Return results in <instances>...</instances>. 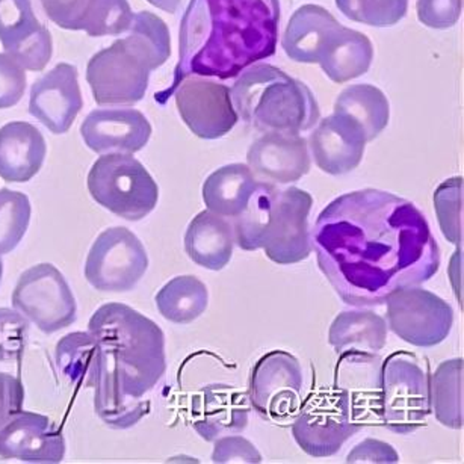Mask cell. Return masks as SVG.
I'll list each match as a JSON object with an SVG mask.
<instances>
[{
    "label": "cell",
    "mask_w": 464,
    "mask_h": 464,
    "mask_svg": "<svg viewBox=\"0 0 464 464\" xmlns=\"http://www.w3.org/2000/svg\"><path fill=\"white\" fill-rule=\"evenodd\" d=\"M437 221L446 241L461 246L463 242V178L448 179L434 196Z\"/></svg>",
    "instance_id": "d6a6232c"
},
{
    "label": "cell",
    "mask_w": 464,
    "mask_h": 464,
    "mask_svg": "<svg viewBox=\"0 0 464 464\" xmlns=\"http://www.w3.org/2000/svg\"><path fill=\"white\" fill-rule=\"evenodd\" d=\"M328 343L336 354L345 351L378 353L387 343L386 319L372 310H345L330 325Z\"/></svg>",
    "instance_id": "484cf974"
},
{
    "label": "cell",
    "mask_w": 464,
    "mask_h": 464,
    "mask_svg": "<svg viewBox=\"0 0 464 464\" xmlns=\"http://www.w3.org/2000/svg\"><path fill=\"white\" fill-rule=\"evenodd\" d=\"M88 333L105 353L124 395L146 401L144 396L167 371L165 336L160 325L129 305L108 303L94 312Z\"/></svg>",
    "instance_id": "3957f363"
},
{
    "label": "cell",
    "mask_w": 464,
    "mask_h": 464,
    "mask_svg": "<svg viewBox=\"0 0 464 464\" xmlns=\"http://www.w3.org/2000/svg\"><path fill=\"white\" fill-rule=\"evenodd\" d=\"M151 70L120 38L87 64V82L97 105H135L146 96Z\"/></svg>",
    "instance_id": "4fadbf2b"
},
{
    "label": "cell",
    "mask_w": 464,
    "mask_h": 464,
    "mask_svg": "<svg viewBox=\"0 0 464 464\" xmlns=\"http://www.w3.org/2000/svg\"><path fill=\"white\" fill-rule=\"evenodd\" d=\"M310 235L321 273L353 307L382 305L392 292L419 286L440 268V250L422 212L382 189L337 197Z\"/></svg>",
    "instance_id": "6da1fadb"
},
{
    "label": "cell",
    "mask_w": 464,
    "mask_h": 464,
    "mask_svg": "<svg viewBox=\"0 0 464 464\" xmlns=\"http://www.w3.org/2000/svg\"><path fill=\"white\" fill-rule=\"evenodd\" d=\"M150 5L156 6L158 10L165 11L169 14H174L180 6L182 0H147Z\"/></svg>",
    "instance_id": "f6af8a7d"
},
{
    "label": "cell",
    "mask_w": 464,
    "mask_h": 464,
    "mask_svg": "<svg viewBox=\"0 0 464 464\" xmlns=\"http://www.w3.org/2000/svg\"><path fill=\"white\" fill-rule=\"evenodd\" d=\"M26 92V73L8 53H0V110L17 105Z\"/></svg>",
    "instance_id": "60d3db41"
},
{
    "label": "cell",
    "mask_w": 464,
    "mask_h": 464,
    "mask_svg": "<svg viewBox=\"0 0 464 464\" xmlns=\"http://www.w3.org/2000/svg\"><path fill=\"white\" fill-rule=\"evenodd\" d=\"M431 413L443 427L463 428V359L441 362L430 377Z\"/></svg>",
    "instance_id": "f1b7e54d"
},
{
    "label": "cell",
    "mask_w": 464,
    "mask_h": 464,
    "mask_svg": "<svg viewBox=\"0 0 464 464\" xmlns=\"http://www.w3.org/2000/svg\"><path fill=\"white\" fill-rule=\"evenodd\" d=\"M334 112L345 115L359 124L366 141L371 142L387 128L391 105L380 88L371 83H357L345 88L337 96Z\"/></svg>",
    "instance_id": "4316f807"
},
{
    "label": "cell",
    "mask_w": 464,
    "mask_h": 464,
    "mask_svg": "<svg viewBox=\"0 0 464 464\" xmlns=\"http://www.w3.org/2000/svg\"><path fill=\"white\" fill-rule=\"evenodd\" d=\"M31 201L24 192L0 189V255H8L19 246L31 224Z\"/></svg>",
    "instance_id": "1f68e13d"
},
{
    "label": "cell",
    "mask_w": 464,
    "mask_h": 464,
    "mask_svg": "<svg viewBox=\"0 0 464 464\" xmlns=\"http://www.w3.org/2000/svg\"><path fill=\"white\" fill-rule=\"evenodd\" d=\"M230 97L246 123L262 132H307L318 124L321 111L304 82L269 64L251 65L230 88Z\"/></svg>",
    "instance_id": "5b68a950"
},
{
    "label": "cell",
    "mask_w": 464,
    "mask_h": 464,
    "mask_svg": "<svg viewBox=\"0 0 464 464\" xmlns=\"http://www.w3.org/2000/svg\"><path fill=\"white\" fill-rule=\"evenodd\" d=\"M183 123L201 140H218L237 126L230 90L201 76H188L173 92Z\"/></svg>",
    "instance_id": "5bb4252c"
},
{
    "label": "cell",
    "mask_w": 464,
    "mask_h": 464,
    "mask_svg": "<svg viewBox=\"0 0 464 464\" xmlns=\"http://www.w3.org/2000/svg\"><path fill=\"white\" fill-rule=\"evenodd\" d=\"M82 106V92L74 65L61 63L31 88L29 114L55 135L69 132Z\"/></svg>",
    "instance_id": "2e32d148"
},
{
    "label": "cell",
    "mask_w": 464,
    "mask_h": 464,
    "mask_svg": "<svg viewBox=\"0 0 464 464\" xmlns=\"http://www.w3.org/2000/svg\"><path fill=\"white\" fill-rule=\"evenodd\" d=\"M387 307V328L418 348L440 345L454 325V310L440 296L419 286L392 292Z\"/></svg>",
    "instance_id": "7c38bea8"
},
{
    "label": "cell",
    "mask_w": 464,
    "mask_h": 464,
    "mask_svg": "<svg viewBox=\"0 0 464 464\" xmlns=\"http://www.w3.org/2000/svg\"><path fill=\"white\" fill-rule=\"evenodd\" d=\"M307 144L319 169L332 176H342L362 164L368 141L359 124L345 115L333 112L318 121Z\"/></svg>",
    "instance_id": "ac0fdd59"
},
{
    "label": "cell",
    "mask_w": 464,
    "mask_h": 464,
    "mask_svg": "<svg viewBox=\"0 0 464 464\" xmlns=\"http://www.w3.org/2000/svg\"><path fill=\"white\" fill-rule=\"evenodd\" d=\"M312 206L314 197L304 189L259 182L246 209L233 218L235 244L241 250H264L274 264H300L312 253Z\"/></svg>",
    "instance_id": "277c9868"
},
{
    "label": "cell",
    "mask_w": 464,
    "mask_h": 464,
    "mask_svg": "<svg viewBox=\"0 0 464 464\" xmlns=\"http://www.w3.org/2000/svg\"><path fill=\"white\" fill-rule=\"evenodd\" d=\"M28 336V321L17 310L0 309V362H19Z\"/></svg>",
    "instance_id": "74e56055"
},
{
    "label": "cell",
    "mask_w": 464,
    "mask_h": 464,
    "mask_svg": "<svg viewBox=\"0 0 464 464\" xmlns=\"http://www.w3.org/2000/svg\"><path fill=\"white\" fill-rule=\"evenodd\" d=\"M235 233L232 223L219 215L203 210L192 218L185 233L188 257L201 268L221 271L232 259Z\"/></svg>",
    "instance_id": "7402d4cb"
},
{
    "label": "cell",
    "mask_w": 464,
    "mask_h": 464,
    "mask_svg": "<svg viewBox=\"0 0 464 464\" xmlns=\"http://www.w3.org/2000/svg\"><path fill=\"white\" fill-rule=\"evenodd\" d=\"M418 19L431 29L452 28L461 17L463 0H418Z\"/></svg>",
    "instance_id": "ab89813d"
},
{
    "label": "cell",
    "mask_w": 464,
    "mask_h": 464,
    "mask_svg": "<svg viewBox=\"0 0 464 464\" xmlns=\"http://www.w3.org/2000/svg\"><path fill=\"white\" fill-rule=\"evenodd\" d=\"M250 410L244 392L227 384H210L192 398V427L203 440L215 441L218 437L244 431Z\"/></svg>",
    "instance_id": "ffe728a7"
},
{
    "label": "cell",
    "mask_w": 464,
    "mask_h": 464,
    "mask_svg": "<svg viewBox=\"0 0 464 464\" xmlns=\"http://www.w3.org/2000/svg\"><path fill=\"white\" fill-rule=\"evenodd\" d=\"M65 439L44 414L24 411L14 414L0 430V457L24 463H61Z\"/></svg>",
    "instance_id": "9a60e30c"
},
{
    "label": "cell",
    "mask_w": 464,
    "mask_h": 464,
    "mask_svg": "<svg viewBox=\"0 0 464 464\" xmlns=\"http://www.w3.org/2000/svg\"><path fill=\"white\" fill-rule=\"evenodd\" d=\"M362 428L351 396L334 387L314 393L300 405L294 416L292 436L305 454L325 459L337 454Z\"/></svg>",
    "instance_id": "ba28073f"
},
{
    "label": "cell",
    "mask_w": 464,
    "mask_h": 464,
    "mask_svg": "<svg viewBox=\"0 0 464 464\" xmlns=\"http://www.w3.org/2000/svg\"><path fill=\"white\" fill-rule=\"evenodd\" d=\"M155 301L160 314L169 323L191 324L208 309L209 292L196 276H179L160 287Z\"/></svg>",
    "instance_id": "83f0119b"
},
{
    "label": "cell",
    "mask_w": 464,
    "mask_h": 464,
    "mask_svg": "<svg viewBox=\"0 0 464 464\" xmlns=\"http://www.w3.org/2000/svg\"><path fill=\"white\" fill-rule=\"evenodd\" d=\"M133 52H137L151 72L164 65L171 55V38L169 26L164 20L141 11L133 14L132 24L128 31V37L123 38Z\"/></svg>",
    "instance_id": "4dcf8cb0"
},
{
    "label": "cell",
    "mask_w": 464,
    "mask_h": 464,
    "mask_svg": "<svg viewBox=\"0 0 464 464\" xmlns=\"http://www.w3.org/2000/svg\"><path fill=\"white\" fill-rule=\"evenodd\" d=\"M24 389L19 378L0 372V430L14 414L24 410Z\"/></svg>",
    "instance_id": "7bdbcfd3"
},
{
    "label": "cell",
    "mask_w": 464,
    "mask_h": 464,
    "mask_svg": "<svg viewBox=\"0 0 464 464\" xmlns=\"http://www.w3.org/2000/svg\"><path fill=\"white\" fill-rule=\"evenodd\" d=\"M5 53H8L22 69L29 72H42L46 69V65L51 63L53 55V42H52L49 29L42 24Z\"/></svg>",
    "instance_id": "8d00e7d4"
},
{
    "label": "cell",
    "mask_w": 464,
    "mask_h": 464,
    "mask_svg": "<svg viewBox=\"0 0 464 464\" xmlns=\"http://www.w3.org/2000/svg\"><path fill=\"white\" fill-rule=\"evenodd\" d=\"M337 10L357 24L391 28L404 19L409 0H334Z\"/></svg>",
    "instance_id": "836d02e7"
},
{
    "label": "cell",
    "mask_w": 464,
    "mask_h": 464,
    "mask_svg": "<svg viewBox=\"0 0 464 464\" xmlns=\"http://www.w3.org/2000/svg\"><path fill=\"white\" fill-rule=\"evenodd\" d=\"M81 135L99 155L142 150L150 141L151 124L137 110H96L83 120Z\"/></svg>",
    "instance_id": "d6986e66"
},
{
    "label": "cell",
    "mask_w": 464,
    "mask_h": 464,
    "mask_svg": "<svg viewBox=\"0 0 464 464\" xmlns=\"http://www.w3.org/2000/svg\"><path fill=\"white\" fill-rule=\"evenodd\" d=\"M304 377L295 355L282 350L262 355L251 371L248 401L269 422L285 423L300 409Z\"/></svg>",
    "instance_id": "8fae6325"
},
{
    "label": "cell",
    "mask_w": 464,
    "mask_h": 464,
    "mask_svg": "<svg viewBox=\"0 0 464 464\" xmlns=\"http://www.w3.org/2000/svg\"><path fill=\"white\" fill-rule=\"evenodd\" d=\"M132 20L128 0H96L82 31L94 38L121 35L128 33Z\"/></svg>",
    "instance_id": "e575fe53"
},
{
    "label": "cell",
    "mask_w": 464,
    "mask_h": 464,
    "mask_svg": "<svg viewBox=\"0 0 464 464\" xmlns=\"http://www.w3.org/2000/svg\"><path fill=\"white\" fill-rule=\"evenodd\" d=\"M346 463H398L400 454L393 446L377 439H364L346 455Z\"/></svg>",
    "instance_id": "ee69618b"
},
{
    "label": "cell",
    "mask_w": 464,
    "mask_h": 464,
    "mask_svg": "<svg viewBox=\"0 0 464 464\" xmlns=\"http://www.w3.org/2000/svg\"><path fill=\"white\" fill-rule=\"evenodd\" d=\"M2 277H4V260H2V255H0V282H2Z\"/></svg>",
    "instance_id": "bcb514c9"
},
{
    "label": "cell",
    "mask_w": 464,
    "mask_h": 464,
    "mask_svg": "<svg viewBox=\"0 0 464 464\" xmlns=\"http://www.w3.org/2000/svg\"><path fill=\"white\" fill-rule=\"evenodd\" d=\"M262 454L246 437L228 436L218 437L215 440L212 450V463H262Z\"/></svg>",
    "instance_id": "b9f144b4"
},
{
    "label": "cell",
    "mask_w": 464,
    "mask_h": 464,
    "mask_svg": "<svg viewBox=\"0 0 464 464\" xmlns=\"http://www.w3.org/2000/svg\"><path fill=\"white\" fill-rule=\"evenodd\" d=\"M40 26L31 0H0V43L5 52Z\"/></svg>",
    "instance_id": "d590c367"
},
{
    "label": "cell",
    "mask_w": 464,
    "mask_h": 464,
    "mask_svg": "<svg viewBox=\"0 0 464 464\" xmlns=\"http://www.w3.org/2000/svg\"><path fill=\"white\" fill-rule=\"evenodd\" d=\"M96 0H42L47 17L61 29L82 31Z\"/></svg>",
    "instance_id": "f35d334b"
},
{
    "label": "cell",
    "mask_w": 464,
    "mask_h": 464,
    "mask_svg": "<svg viewBox=\"0 0 464 464\" xmlns=\"http://www.w3.org/2000/svg\"><path fill=\"white\" fill-rule=\"evenodd\" d=\"M87 187L102 208L128 221L146 218L160 200L155 179L129 153L102 155L88 173Z\"/></svg>",
    "instance_id": "8992f818"
},
{
    "label": "cell",
    "mask_w": 464,
    "mask_h": 464,
    "mask_svg": "<svg viewBox=\"0 0 464 464\" xmlns=\"http://www.w3.org/2000/svg\"><path fill=\"white\" fill-rule=\"evenodd\" d=\"M278 0H189L179 33V63L171 87L155 94L167 103L188 76L237 78L277 49Z\"/></svg>",
    "instance_id": "7a4b0ae2"
},
{
    "label": "cell",
    "mask_w": 464,
    "mask_h": 464,
    "mask_svg": "<svg viewBox=\"0 0 464 464\" xmlns=\"http://www.w3.org/2000/svg\"><path fill=\"white\" fill-rule=\"evenodd\" d=\"M330 11L319 5H303L292 14L283 34V51L301 64H318L324 42L339 26Z\"/></svg>",
    "instance_id": "cb8c5ba5"
},
{
    "label": "cell",
    "mask_w": 464,
    "mask_h": 464,
    "mask_svg": "<svg viewBox=\"0 0 464 464\" xmlns=\"http://www.w3.org/2000/svg\"><path fill=\"white\" fill-rule=\"evenodd\" d=\"M373 61V46L364 34L339 24L319 53L318 64L333 82L345 83L368 73Z\"/></svg>",
    "instance_id": "603a6c76"
},
{
    "label": "cell",
    "mask_w": 464,
    "mask_h": 464,
    "mask_svg": "<svg viewBox=\"0 0 464 464\" xmlns=\"http://www.w3.org/2000/svg\"><path fill=\"white\" fill-rule=\"evenodd\" d=\"M13 305L46 334L70 327L78 314L69 283L52 264L35 265L20 276L13 292Z\"/></svg>",
    "instance_id": "9c48e42d"
},
{
    "label": "cell",
    "mask_w": 464,
    "mask_h": 464,
    "mask_svg": "<svg viewBox=\"0 0 464 464\" xmlns=\"http://www.w3.org/2000/svg\"><path fill=\"white\" fill-rule=\"evenodd\" d=\"M430 368L418 355L396 351L382 363L380 377V414L396 434H410L427 423L431 414Z\"/></svg>",
    "instance_id": "52a82bcc"
},
{
    "label": "cell",
    "mask_w": 464,
    "mask_h": 464,
    "mask_svg": "<svg viewBox=\"0 0 464 464\" xmlns=\"http://www.w3.org/2000/svg\"><path fill=\"white\" fill-rule=\"evenodd\" d=\"M246 165L260 182H298L310 171L309 144L296 133L265 132L246 151Z\"/></svg>",
    "instance_id": "e0dca14e"
},
{
    "label": "cell",
    "mask_w": 464,
    "mask_h": 464,
    "mask_svg": "<svg viewBox=\"0 0 464 464\" xmlns=\"http://www.w3.org/2000/svg\"><path fill=\"white\" fill-rule=\"evenodd\" d=\"M55 359L61 375L73 386H94L102 350L90 333H70L63 337L56 345Z\"/></svg>",
    "instance_id": "f546056e"
},
{
    "label": "cell",
    "mask_w": 464,
    "mask_h": 464,
    "mask_svg": "<svg viewBox=\"0 0 464 464\" xmlns=\"http://www.w3.org/2000/svg\"><path fill=\"white\" fill-rule=\"evenodd\" d=\"M257 183L248 165H224L203 183V201L210 212L223 218H237L248 205Z\"/></svg>",
    "instance_id": "d4e9b609"
},
{
    "label": "cell",
    "mask_w": 464,
    "mask_h": 464,
    "mask_svg": "<svg viewBox=\"0 0 464 464\" xmlns=\"http://www.w3.org/2000/svg\"><path fill=\"white\" fill-rule=\"evenodd\" d=\"M147 269L146 248L126 227L106 228L97 237L85 260V278L101 292L132 291Z\"/></svg>",
    "instance_id": "30bf717a"
},
{
    "label": "cell",
    "mask_w": 464,
    "mask_h": 464,
    "mask_svg": "<svg viewBox=\"0 0 464 464\" xmlns=\"http://www.w3.org/2000/svg\"><path fill=\"white\" fill-rule=\"evenodd\" d=\"M47 146L43 133L26 121L0 128V178L5 182H29L42 169Z\"/></svg>",
    "instance_id": "44dd1931"
}]
</instances>
